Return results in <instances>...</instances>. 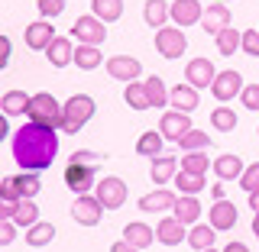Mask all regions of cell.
<instances>
[{
    "instance_id": "6da1fadb",
    "label": "cell",
    "mask_w": 259,
    "mask_h": 252,
    "mask_svg": "<svg viewBox=\"0 0 259 252\" xmlns=\"http://www.w3.org/2000/svg\"><path fill=\"white\" fill-rule=\"evenodd\" d=\"M59 156V133L52 126L26 123L13 133V159L23 172H46Z\"/></svg>"
},
{
    "instance_id": "7a4b0ae2",
    "label": "cell",
    "mask_w": 259,
    "mask_h": 252,
    "mask_svg": "<svg viewBox=\"0 0 259 252\" xmlns=\"http://www.w3.org/2000/svg\"><path fill=\"white\" fill-rule=\"evenodd\" d=\"M94 110H97V104L88 94H71L68 100L62 104V126L59 129L62 133H78V129L94 117Z\"/></svg>"
},
{
    "instance_id": "3957f363",
    "label": "cell",
    "mask_w": 259,
    "mask_h": 252,
    "mask_svg": "<svg viewBox=\"0 0 259 252\" xmlns=\"http://www.w3.org/2000/svg\"><path fill=\"white\" fill-rule=\"evenodd\" d=\"M26 117H29V123H39V126H52V129H59V126H62V104L55 100V97L49 94V91L32 94Z\"/></svg>"
},
{
    "instance_id": "277c9868",
    "label": "cell",
    "mask_w": 259,
    "mask_h": 252,
    "mask_svg": "<svg viewBox=\"0 0 259 252\" xmlns=\"http://www.w3.org/2000/svg\"><path fill=\"white\" fill-rule=\"evenodd\" d=\"M65 184L75 194H91L97 184V165H81V162H68L65 165Z\"/></svg>"
},
{
    "instance_id": "5b68a950",
    "label": "cell",
    "mask_w": 259,
    "mask_h": 252,
    "mask_svg": "<svg viewBox=\"0 0 259 252\" xmlns=\"http://www.w3.org/2000/svg\"><path fill=\"white\" fill-rule=\"evenodd\" d=\"M188 48V39L178 26H162L156 29V52L162 59H182V52Z\"/></svg>"
},
{
    "instance_id": "8992f818",
    "label": "cell",
    "mask_w": 259,
    "mask_h": 252,
    "mask_svg": "<svg viewBox=\"0 0 259 252\" xmlns=\"http://www.w3.org/2000/svg\"><path fill=\"white\" fill-rule=\"evenodd\" d=\"M71 39H78V42H84V45H101L104 39H107V26H104V20H97V16H78L75 26H71Z\"/></svg>"
},
{
    "instance_id": "52a82bcc",
    "label": "cell",
    "mask_w": 259,
    "mask_h": 252,
    "mask_svg": "<svg viewBox=\"0 0 259 252\" xmlns=\"http://www.w3.org/2000/svg\"><path fill=\"white\" fill-rule=\"evenodd\" d=\"M94 197L104 204V210H120L126 204V184L120 178H104L94 184Z\"/></svg>"
},
{
    "instance_id": "ba28073f",
    "label": "cell",
    "mask_w": 259,
    "mask_h": 252,
    "mask_svg": "<svg viewBox=\"0 0 259 252\" xmlns=\"http://www.w3.org/2000/svg\"><path fill=\"white\" fill-rule=\"evenodd\" d=\"M243 91V75L240 71H233V68H227V71H217V78L210 81V94L217 97V100H233Z\"/></svg>"
},
{
    "instance_id": "9c48e42d",
    "label": "cell",
    "mask_w": 259,
    "mask_h": 252,
    "mask_svg": "<svg viewBox=\"0 0 259 252\" xmlns=\"http://www.w3.org/2000/svg\"><path fill=\"white\" fill-rule=\"evenodd\" d=\"M101 214H104V204L94 197V194H78L75 207H71L75 223H81V226H97V223H101Z\"/></svg>"
},
{
    "instance_id": "30bf717a",
    "label": "cell",
    "mask_w": 259,
    "mask_h": 252,
    "mask_svg": "<svg viewBox=\"0 0 259 252\" xmlns=\"http://www.w3.org/2000/svg\"><path fill=\"white\" fill-rule=\"evenodd\" d=\"M188 129H191V117L182 113V110H168L165 117H162V123H159L162 139H168V142H178Z\"/></svg>"
},
{
    "instance_id": "8fae6325",
    "label": "cell",
    "mask_w": 259,
    "mask_h": 252,
    "mask_svg": "<svg viewBox=\"0 0 259 252\" xmlns=\"http://www.w3.org/2000/svg\"><path fill=\"white\" fill-rule=\"evenodd\" d=\"M107 75L117 78V81H136L143 75V65L133 59V55H113V59H107Z\"/></svg>"
},
{
    "instance_id": "7c38bea8",
    "label": "cell",
    "mask_w": 259,
    "mask_h": 252,
    "mask_svg": "<svg viewBox=\"0 0 259 252\" xmlns=\"http://www.w3.org/2000/svg\"><path fill=\"white\" fill-rule=\"evenodd\" d=\"M201 13H204V7L198 0H175L168 7V16L175 26H194V23H201Z\"/></svg>"
},
{
    "instance_id": "4fadbf2b",
    "label": "cell",
    "mask_w": 259,
    "mask_h": 252,
    "mask_svg": "<svg viewBox=\"0 0 259 252\" xmlns=\"http://www.w3.org/2000/svg\"><path fill=\"white\" fill-rule=\"evenodd\" d=\"M230 26V10H227L224 0H217V4H210L204 13H201V29L210 32V36H217L221 29Z\"/></svg>"
},
{
    "instance_id": "5bb4252c",
    "label": "cell",
    "mask_w": 259,
    "mask_h": 252,
    "mask_svg": "<svg viewBox=\"0 0 259 252\" xmlns=\"http://www.w3.org/2000/svg\"><path fill=\"white\" fill-rule=\"evenodd\" d=\"M207 223L214 226L217 233H224V230H233V226H237V207L230 204V200H217L214 207L207 210Z\"/></svg>"
},
{
    "instance_id": "9a60e30c",
    "label": "cell",
    "mask_w": 259,
    "mask_h": 252,
    "mask_svg": "<svg viewBox=\"0 0 259 252\" xmlns=\"http://www.w3.org/2000/svg\"><path fill=\"white\" fill-rule=\"evenodd\" d=\"M185 78H188L191 87H198V91H201V87H210V81L217 78V68L207 59H191L188 68H185Z\"/></svg>"
},
{
    "instance_id": "2e32d148",
    "label": "cell",
    "mask_w": 259,
    "mask_h": 252,
    "mask_svg": "<svg viewBox=\"0 0 259 252\" xmlns=\"http://www.w3.org/2000/svg\"><path fill=\"white\" fill-rule=\"evenodd\" d=\"M46 59L52 62V68H68V65L75 62V45H71V39L55 36L46 48Z\"/></svg>"
},
{
    "instance_id": "e0dca14e",
    "label": "cell",
    "mask_w": 259,
    "mask_h": 252,
    "mask_svg": "<svg viewBox=\"0 0 259 252\" xmlns=\"http://www.w3.org/2000/svg\"><path fill=\"white\" fill-rule=\"evenodd\" d=\"M52 39H55V26L49 20H36V23L26 26V45L36 48V52H46Z\"/></svg>"
},
{
    "instance_id": "ac0fdd59",
    "label": "cell",
    "mask_w": 259,
    "mask_h": 252,
    "mask_svg": "<svg viewBox=\"0 0 259 252\" xmlns=\"http://www.w3.org/2000/svg\"><path fill=\"white\" fill-rule=\"evenodd\" d=\"M156 239L162 242V246H178L182 239H188V233H185V223L178 220V217H165V220H159L156 226Z\"/></svg>"
},
{
    "instance_id": "d6986e66",
    "label": "cell",
    "mask_w": 259,
    "mask_h": 252,
    "mask_svg": "<svg viewBox=\"0 0 259 252\" xmlns=\"http://www.w3.org/2000/svg\"><path fill=\"white\" fill-rule=\"evenodd\" d=\"M175 194L172 191H165V188H159V191H152V194H143L140 197V210L143 214H165V210H172L175 207Z\"/></svg>"
},
{
    "instance_id": "ffe728a7",
    "label": "cell",
    "mask_w": 259,
    "mask_h": 252,
    "mask_svg": "<svg viewBox=\"0 0 259 252\" xmlns=\"http://www.w3.org/2000/svg\"><path fill=\"white\" fill-rule=\"evenodd\" d=\"M168 104H172V110L191 113L194 107H198V87H191V84H175L172 91H168Z\"/></svg>"
},
{
    "instance_id": "44dd1931",
    "label": "cell",
    "mask_w": 259,
    "mask_h": 252,
    "mask_svg": "<svg viewBox=\"0 0 259 252\" xmlns=\"http://www.w3.org/2000/svg\"><path fill=\"white\" fill-rule=\"evenodd\" d=\"M172 210H175V217L185 226H194V223H198V217H201V204H198V197H194V194H182V197L175 200Z\"/></svg>"
},
{
    "instance_id": "7402d4cb",
    "label": "cell",
    "mask_w": 259,
    "mask_h": 252,
    "mask_svg": "<svg viewBox=\"0 0 259 252\" xmlns=\"http://www.w3.org/2000/svg\"><path fill=\"white\" fill-rule=\"evenodd\" d=\"M29 100L32 97L26 91H7L4 97H0V110H4L7 117H20V113L29 110Z\"/></svg>"
},
{
    "instance_id": "603a6c76",
    "label": "cell",
    "mask_w": 259,
    "mask_h": 252,
    "mask_svg": "<svg viewBox=\"0 0 259 252\" xmlns=\"http://www.w3.org/2000/svg\"><path fill=\"white\" fill-rule=\"evenodd\" d=\"M123 239L130 242V246H136V249H146L152 239H156V230L146 226V223H126L123 226Z\"/></svg>"
},
{
    "instance_id": "cb8c5ba5",
    "label": "cell",
    "mask_w": 259,
    "mask_h": 252,
    "mask_svg": "<svg viewBox=\"0 0 259 252\" xmlns=\"http://www.w3.org/2000/svg\"><path fill=\"white\" fill-rule=\"evenodd\" d=\"M175 168H178L175 156H156V159H152V168H149V178L156 184H165V181L175 178Z\"/></svg>"
},
{
    "instance_id": "d4e9b609",
    "label": "cell",
    "mask_w": 259,
    "mask_h": 252,
    "mask_svg": "<svg viewBox=\"0 0 259 252\" xmlns=\"http://www.w3.org/2000/svg\"><path fill=\"white\" fill-rule=\"evenodd\" d=\"M214 175L221 178V181H233V178L240 181V175H243L240 156H221V159H214Z\"/></svg>"
},
{
    "instance_id": "484cf974",
    "label": "cell",
    "mask_w": 259,
    "mask_h": 252,
    "mask_svg": "<svg viewBox=\"0 0 259 252\" xmlns=\"http://www.w3.org/2000/svg\"><path fill=\"white\" fill-rule=\"evenodd\" d=\"M143 20H146V26H152V29H162L165 26V20H172L168 16V4L165 0H146V7H143Z\"/></svg>"
},
{
    "instance_id": "4316f807",
    "label": "cell",
    "mask_w": 259,
    "mask_h": 252,
    "mask_svg": "<svg viewBox=\"0 0 259 252\" xmlns=\"http://www.w3.org/2000/svg\"><path fill=\"white\" fill-rule=\"evenodd\" d=\"M214 236H217V230L214 226H204V223H194L191 230H188V246L191 249H198V252H204V249H210L214 246Z\"/></svg>"
},
{
    "instance_id": "83f0119b",
    "label": "cell",
    "mask_w": 259,
    "mask_h": 252,
    "mask_svg": "<svg viewBox=\"0 0 259 252\" xmlns=\"http://www.w3.org/2000/svg\"><path fill=\"white\" fill-rule=\"evenodd\" d=\"M55 239V226L52 223H32L29 230H26V246H32V249H42V246H49V242Z\"/></svg>"
},
{
    "instance_id": "f1b7e54d",
    "label": "cell",
    "mask_w": 259,
    "mask_h": 252,
    "mask_svg": "<svg viewBox=\"0 0 259 252\" xmlns=\"http://www.w3.org/2000/svg\"><path fill=\"white\" fill-rule=\"evenodd\" d=\"M94 7V16L104 23H117L123 16V0H91Z\"/></svg>"
},
{
    "instance_id": "f546056e",
    "label": "cell",
    "mask_w": 259,
    "mask_h": 252,
    "mask_svg": "<svg viewBox=\"0 0 259 252\" xmlns=\"http://www.w3.org/2000/svg\"><path fill=\"white\" fill-rule=\"evenodd\" d=\"M101 62H104V55L97 52V45H84V42H78V48H75V65H78L81 71H94Z\"/></svg>"
},
{
    "instance_id": "4dcf8cb0",
    "label": "cell",
    "mask_w": 259,
    "mask_h": 252,
    "mask_svg": "<svg viewBox=\"0 0 259 252\" xmlns=\"http://www.w3.org/2000/svg\"><path fill=\"white\" fill-rule=\"evenodd\" d=\"M143 87H146V97H149V107H165V104H168V87L162 84V78H159V75L146 78V81H143Z\"/></svg>"
},
{
    "instance_id": "1f68e13d",
    "label": "cell",
    "mask_w": 259,
    "mask_h": 252,
    "mask_svg": "<svg viewBox=\"0 0 259 252\" xmlns=\"http://www.w3.org/2000/svg\"><path fill=\"white\" fill-rule=\"evenodd\" d=\"M162 133H156V129H146V133L136 139V152L140 156H149V159H156V156H162Z\"/></svg>"
},
{
    "instance_id": "d6a6232c",
    "label": "cell",
    "mask_w": 259,
    "mask_h": 252,
    "mask_svg": "<svg viewBox=\"0 0 259 252\" xmlns=\"http://www.w3.org/2000/svg\"><path fill=\"white\" fill-rule=\"evenodd\" d=\"M172 181H175V188L182 191V194H201V191L207 188L204 175H191V172H185V168H182V172H178V175L172 178Z\"/></svg>"
},
{
    "instance_id": "836d02e7",
    "label": "cell",
    "mask_w": 259,
    "mask_h": 252,
    "mask_svg": "<svg viewBox=\"0 0 259 252\" xmlns=\"http://www.w3.org/2000/svg\"><path fill=\"white\" fill-rule=\"evenodd\" d=\"M13 223L16 226H26V230H29L32 223H39V207L32 204V197H23L20 200V207H16V214H13Z\"/></svg>"
},
{
    "instance_id": "e575fe53",
    "label": "cell",
    "mask_w": 259,
    "mask_h": 252,
    "mask_svg": "<svg viewBox=\"0 0 259 252\" xmlns=\"http://www.w3.org/2000/svg\"><path fill=\"white\" fill-rule=\"evenodd\" d=\"M214 39H217V52H221V55H233V52L240 48V39H243V32H237L233 26H227V29H221V32H217Z\"/></svg>"
},
{
    "instance_id": "d590c367",
    "label": "cell",
    "mask_w": 259,
    "mask_h": 252,
    "mask_svg": "<svg viewBox=\"0 0 259 252\" xmlns=\"http://www.w3.org/2000/svg\"><path fill=\"white\" fill-rule=\"evenodd\" d=\"M16 178V188H20V197H36L42 191V181H39L36 172H23V175H13Z\"/></svg>"
},
{
    "instance_id": "8d00e7d4",
    "label": "cell",
    "mask_w": 259,
    "mask_h": 252,
    "mask_svg": "<svg viewBox=\"0 0 259 252\" xmlns=\"http://www.w3.org/2000/svg\"><path fill=\"white\" fill-rule=\"evenodd\" d=\"M123 100H126L133 110H149V97H146V87H143V84H136V81H130V84H126Z\"/></svg>"
},
{
    "instance_id": "74e56055",
    "label": "cell",
    "mask_w": 259,
    "mask_h": 252,
    "mask_svg": "<svg viewBox=\"0 0 259 252\" xmlns=\"http://www.w3.org/2000/svg\"><path fill=\"white\" fill-rule=\"evenodd\" d=\"M178 145H182L185 152H198V149H207L210 139H207V133H201V129H194V126H191L188 133L178 139Z\"/></svg>"
},
{
    "instance_id": "f35d334b",
    "label": "cell",
    "mask_w": 259,
    "mask_h": 252,
    "mask_svg": "<svg viewBox=\"0 0 259 252\" xmlns=\"http://www.w3.org/2000/svg\"><path fill=\"white\" fill-rule=\"evenodd\" d=\"M210 126L230 133V129L237 126V113H233L230 107H214V113H210Z\"/></svg>"
},
{
    "instance_id": "ab89813d",
    "label": "cell",
    "mask_w": 259,
    "mask_h": 252,
    "mask_svg": "<svg viewBox=\"0 0 259 252\" xmlns=\"http://www.w3.org/2000/svg\"><path fill=\"white\" fill-rule=\"evenodd\" d=\"M182 168H185V172H191V175H207V156H204V149L182 156Z\"/></svg>"
},
{
    "instance_id": "60d3db41",
    "label": "cell",
    "mask_w": 259,
    "mask_h": 252,
    "mask_svg": "<svg viewBox=\"0 0 259 252\" xmlns=\"http://www.w3.org/2000/svg\"><path fill=\"white\" fill-rule=\"evenodd\" d=\"M240 188L246 191V194L259 191V162H256V165H246V168H243V175H240Z\"/></svg>"
},
{
    "instance_id": "b9f144b4",
    "label": "cell",
    "mask_w": 259,
    "mask_h": 252,
    "mask_svg": "<svg viewBox=\"0 0 259 252\" xmlns=\"http://www.w3.org/2000/svg\"><path fill=\"white\" fill-rule=\"evenodd\" d=\"M240 100H243L246 110H259V84H243Z\"/></svg>"
},
{
    "instance_id": "7bdbcfd3",
    "label": "cell",
    "mask_w": 259,
    "mask_h": 252,
    "mask_svg": "<svg viewBox=\"0 0 259 252\" xmlns=\"http://www.w3.org/2000/svg\"><path fill=\"white\" fill-rule=\"evenodd\" d=\"M240 48L246 55H259V29H246L240 39Z\"/></svg>"
},
{
    "instance_id": "ee69618b",
    "label": "cell",
    "mask_w": 259,
    "mask_h": 252,
    "mask_svg": "<svg viewBox=\"0 0 259 252\" xmlns=\"http://www.w3.org/2000/svg\"><path fill=\"white\" fill-rule=\"evenodd\" d=\"M65 10V0H39V13H42V20H55Z\"/></svg>"
},
{
    "instance_id": "f6af8a7d",
    "label": "cell",
    "mask_w": 259,
    "mask_h": 252,
    "mask_svg": "<svg viewBox=\"0 0 259 252\" xmlns=\"http://www.w3.org/2000/svg\"><path fill=\"white\" fill-rule=\"evenodd\" d=\"M16 239V223L13 220H0V246H10Z\"/></svg>"
},
{
    "instance_id": "bcb514c9",
    "label": "cell",
    "mask_w": 259,
    "mask_h": 252,
    "mask_svg": "<svg viewBox=\"0 0 259 252\" xmlns=\"http://www.w3.org/2000/svg\"><path fill=\"white\" fill-rule=\"evenodd\" d=\"M101 159H107V156H97V152H88V149L71 156V162H81V165H101Z\"/></svg>"
},
{
    "instance_id": "7dc6e473",
    "label": "cell",
    "mask_w": 259,
    "mask_h": 252,
    "mask_svg": "<svg viewBox=\"0 0 259 252\" xmlns=\"http://www.w3.org/2000/svg\"><path fill=\"white\" fill-rule=\"evenodd\" d=\"M0 194L10 197V200H23L20 197V188H16V178H4V181H0Z\"/></svg>"
},
{
    "instance_id": "c3c4849f",
    "label": "cell",
    "mask_w": 259,
    "mask_h": 252,
    "mask_svg": "<svg viewBox=\"0 0 259 252\" xmlns=\"http://www.w3.org/2000/svg\"><path fill=\"white\" fill-rule=\"evenodd\" d=\"M16 207H20V200H10V197H4V194H0V220H13Z\"/></svg>"
},
{
    "instance_id": "681fc988",
    "label": "cell",
    "mask_w": 259,
    "mask_h": 252,
    "mask_svg": "<svg viewBox=\"0 0 259 252\" xmlns=\"http://www.w3.org/2000/svg\"><path fill=\"white\" fill-rule=\"evenodd\" d=\"M10 48H13V42H10V36H0V71L10 65Z\"/></svg>"
},
{
    "instance_id": "f907efd6",
    "label": "cell",
    "mask_w": 259,
    "mask_h": 252,
    "mask_svg": "<svg viewBox=\"0 0 259 252\" xmlns=\"http://www.w3.org/2000/svg\"><path fill=\"white\" fill-rule=\"evenodd\" d=\"M110 252H143V249H136V246H130L126 239H120V242H113Z\"/></svg>"
},
{
    "instance_id": "816d5d0a",
    "label": "cell",
    "mask_w": 259,
    "mask_h": 252,
    "mask_svg": "<svg viewBox=\"0 0 259 252\" xmlns=\"http://www.w3.org/2000/svg\"><path fill=\"white\" fill-rule=\"evenodd\" d=\"M224 252H249V246H246V242H237V239H233V242H227V246H224Z\"/></svg>"
},
{
    "instance_id": "f5cc1de1",
    "label": "cell",
    "mask_w": 259,
    "mask_h": 252,
    "mask_svg": "<svg viewBox=\"0 0 259 252\" xmlns=\"http://www.w3.org/2000/svg\"><path fill=\"white\" fill-rule=\"evenodd\" d=\"M7 133H10V123H7V113L0 110V142L7 139Z\"/></svg>"
},
{
    "instance_id": "db71d44e",
    "label": "cell",
    "mask_w": 259,
    "mask_h": 252,
    "mask_svg": "<svg viewBox=\"0 0 259 252\" xmlns=\"http://www.w3.org/2000/svg\"><path fill=\"white\" fill-rule=\"evenodd\" d=\"M249 207H253V214H259V191L249 194Z\"/></svg>"
},
{
    "instance_id": "11a10c76",
    "label": "cell",
    "mask_w": 259,
    "mask_h": 252,
    "mask_svg": "<svg viewBox=\"0 0 259 252\" xmlns=\"http://www.w3.org/2000/svg\"><path fill=\"white\" fill-rule=\"evenodd\" d=\"M253 233H256V239H259V214L253 217Z\"/></svg>"
},
{
    "instance_id": "9f6ffc18",
    "label": "cell",
    "mask_w": 259,
    "mask_h": 252,
    "mask_svg": "<svg viewBox=\"0 0 259 252\" xmlns=\"http://www.w3.org/2000/svg\"><path fill=\"white\" fill-rule=\"evenodd\" d=\"M204 252H217V249H214V246H210V249H204Z\"/></svg>"
},
{
    "instance_id": "6f0895ef",
    "label": "cell",
    "mask_w": 259,
    "mask_h": 252,
    "mask_svg": "<svg viewBox=\"0 0 259 252\" xmlns=\"http://www.w3.org/2000/svg\"><path fill=\"white\" fill-rule=\"evenodd\" d=\"M224 4H227V0H224Z\"/></svg>"
}]
</instances>
